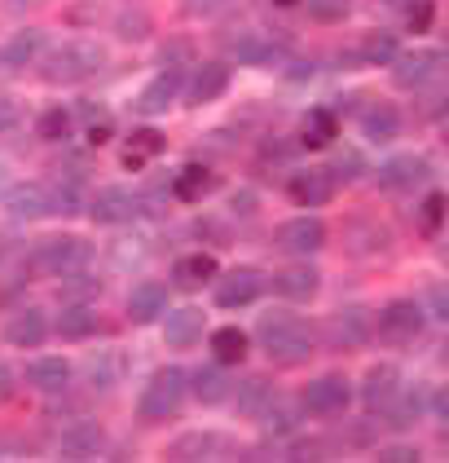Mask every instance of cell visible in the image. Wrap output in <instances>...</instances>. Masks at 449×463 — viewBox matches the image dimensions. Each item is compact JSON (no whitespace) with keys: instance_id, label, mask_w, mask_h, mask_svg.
<instances>
[{"instance_id":"obj_25","label":"cell","mask_w":449,"mask_h":463,"mask_svg":"<svg viewBox=\"0 0 449 463\" xmlns=\"http://www.w3.org/2000/svg\"><path fill=\"white\" fill-rule=\"evenodd\" d=\"M181 89H185V75H181V67H164V71L154 75V80H150V84L137 93V110H141V115H164V110L181 98Z\"/></svg>"},{"instance_id":"obj_5","label":"cell","mask_w":449,"mask_h":463,"mask_svg":"<svg viewBox=\"0 0 449 463\" xmlns=\"http://www.w3.org/2000/svg\"><path fill=\"white\" fill-rule=\"evenodd\" d=\"M423 326H427L423 300L397 296V300H388V305L379 309V318H375V335H379L383 345H397V349H406V345H415L418 335H423Z\"/></svg>"},{"instance_id":"obj_37","label":"cell","mask_w":449,"mask_h":463,"mask_svg":"<svg viewBox=\"0 0 449 463\" xmlns=\"http://www.w3.org/2000/svg\"><path fill=\"white\" fill-rule=\"evenodd\" d=\"M211 185H216V173H211L208 164H185V168H176V177H173V194L181 199V203H199L203 194H208Z\"/></svg>"},{"instance_id":"obj_28","label":"cell","mask_w":449,"mask_h":463,"mask_svg":"<svg viewBox=\"0 0 449 463\" xmlns=\"http://www.w3.org/2000/svg\"><path fill=\"white\" fill-rule=\"evenodd\" d=\"M304 420V411H300V402H291V397H282V392L274 389V397L256 411V424H260V432L265 437H286V432H295V424Z\"/></svg>"},{"instance_id":"obj_24","label":"cell","mask_w":449,"mask_h":463,"mask_svg":"<svg viewBox=\"0 0 449 463\" xmlns=\"http://www.w3.org/2000/svg\"><path fill=\"white\" fill-rule=\"evenodd\" d=\"M49 36L40 27H23L0 44V71H23V67H35V58L44 53Z\"/></svg>"},{"instance_id":"obj_10","label":"cell","mask_w":449,"mask_h":463,"mask_svg":"<svg viewBox=\"0 0 449 463\" xmlns=\"http://www.w3.org/2000/svg\"><path fill=\"white\" fill-rule=\"evenodd\" d=\"M375 181H379V190H392V194H410L418 185H427L432 181V159L427 155H388L379 168H375Z\"/></svg>"},{"instance_id":"obj_48","label":"cell","mask_w":449,"mask_h":463,"mask_svg":"<svg viewBox=\"0 0 449 463\" xmlns=\"http://www.w3.org/2000/svg\"><path fill=\"white\" fill-rule=\"evenodd\" d=\"M110 260H115L119 269H137L141 260H145V243H141V239H119V243L110 248Z\"/></svg>"},{"instance_id":"obj_46","label":"cell","mask_w":449,"mask_h":463,"mask_svg":"<svg viewBox=\"0 0 449 463\" xmlns=\"http://www.w3.org/2000/svg\"><path fill=\"white\" fill-rule=\"evenodd\" d=\"M102 18H106L102 0H70L62 9V23H70V27H98Z\"/></svg>"},{"instance_id":"obj_29","label":"cell","mask_w":449,"mask_h":463,"mask_svg":"<svg viewBox=\"0 0 449 463\" xmlns=\"http://www.w3.org/2000/svg\"><path fill=\"white\" fill-rule=\"evenodd\" d=\"M216 274L220 269H216L211 251H185V256L173 260V287H181V291H203Z\"/></svg>"},{"instance_id":"obj_14","label":"cell","mask_w":449,"mask_h":463,"mask_svg":"<svg viewBox=\"0 0 449 463\" xmlns=\"http://www.w3.org/2000/svg\"><path fill=\"white\" fill-rule=\"evenodd\" d=\"M335 190H340V181L331 177L326 168H300V173H291L286 181V199L295 203V208H326L331 199H335Z\"/></svg>"},{"instance_id":"obj_31","label":"cell","mask_w":449,"mask_h":463,"mask_svg":"<svg viewBox=\"0 0 449 463\" xmlns=\"http://www.w3.org/2000/svg\"><path fill=\"white\" fill-rule=\"evenodd\" d=\"M70 375H75V366L62 354H44L27 362V384L40 392H62L70 384Z\"/></svg>"},{"instance_id":"obj_54","label":"cell","mask_w":449,"mask_h":463,"mask_svg":"<svg viewBox=\"0 0 449 463\" xmlns=\"http://www.w3.org/2000/svg\"><path fill=\"white\" fill-rule=\"evenodd\" d=\"M427 300H432V318L445 322V318H449V287H445V283H436L432 291H427Z\"/></svg>"},{"instance_id":"obj_11","label":"cell","mask_w":449,"mask_h":463,"mask_svg":"<svg viewBox=\"0 0 449 463\" xmlns=\"http://www.w3.org/2000/svg\"><path fill=\"white\" fill-rule=\"evenodd\" d=\"M265 287H274L277 300H291V305H304L317 296L322 287V269L313 265L309 256H295V265H282L274 279H265Z\"/></svg>"},{"instance_id":"obj_3","label":"cell","mask_w":449,"mask_h":463,"mask_svg":"<svg viewBox=\"0 0 449 463\" xmlns=\"http://www.w3.org/2000/svg\"><path fill=\"white\" fill-rule=\"evenodd\" d=\"M185 397H190V371L185 366H159L145 380V389H141L137 411L141 420H150V424H168L176 411L185 406Z\"/></svg>"},{"instance_id":"obj_43","label":"cell","mask_w":449,"mask_h":463,"mask_svg":"<svg viewBox=\"0 0 449 463\" xmlns=\"http://www.w3.org/2000/svg\"><path fill=\"white\" fill-rule=\"evenodd\" d=\"M300 9L317 27H335V23H344L352 14V0H300Z\"/></svg>"},{"instance_id":"obj_45","label":"cell","mask_w":449,"mask_h":463,"mask_svg":"<svg viewBox=\"0 0 449 463\" xmlns=\"http://www.w3.org/2000/svg\"><path fill=\"white\" fill-rule=\"evenodd\" d=\"M98 296H102V279L93 269H80V274L62 279V300H98Z\"/></svg>"},{"instance_id":"obj_47","label":"cell","mask_w":449,"mask_h":463,"mask_svg":"<svg viewBox=\"0 0 449 463\" xmlns=\"http://www.w3.org/2000/svg\"><path fill=\"white\" fill-rule=\"evenodd\" d=\"M335 181H357L361 173H366V159H361V150H352V146H344V150H335V159H331V168H326Z\"/></svg>"},{"instance_id":"obj_2","label":"cell","mask_w":449,"mask_h":463,"mask_svg":"<svg viewBox=\"0 0 449 463\" xmlns=\"http://www.w3.org/2000/svg\"><path fill=\"white\" fill-rule=\"evenodd\" d=\"M106 49L98 40H58V44H44V53L35 58V71L44 84H80V80H93L102 71Z\"/></svg>"},{"instance_id":"obj_44","label":"cell","mask_w":449,"mask_h":463,"mask_svg":"<svg viewBox=\"0 0 449 463\" xmlns=\"http://www.w3.org/2000/svg\"><path fill=\"white\" fill-rule=\"evenodd\" d=\"M401 18H406V32L427 36L436 27V0H406L401 5Z\"/></svg>"},{"instance_id":"obj_19","label":"cell","mask_w":449,"mask_h":463,"mask_svg":"<svg viewBox=\"0 0 449 463\" xmlns=\"http://www.w3.org/2000/svg\"><path fill=\"white\" fill-rule=\"evenodd\" d=\"M102 331V314L89 305V300H67L62 309H58V318H53V335H62L70 345H84V340H93Z\"/></svg>"},{"instance_id":"obj_52","label":"cell","mask_w":449,"mask_h":463,"mask_svg":"<svg viewBox=\"0 0 449 463\" xmlns=\"http://www.w3.org/2000/svg\"><path fill=\"white\" fill-rule=\"evenodd\" d=\"M89 128V146H106L115 137V115H102V119H93V124H84Z\"/></svg>"},{"instance_id":"obj_26","label":"cell","mask_w":449,"mask_h":463,"mask_svg":"<svg viewBox=\"0 0 449 463\" xmlns=\"http://www.w3.org/2000/svg\"><path fill=\"white\" fill-rule=\"evenodd\" d=\"M168 150V137L154 128V124H137L133 133H128V142H124V173H141L150 159H159Z\"/></svg>"},{"instance_id":"obj_18","label":"cell","mask_w":449,"mask_h":463,"mask_svg":"<svg viewBox=\"0 0 449 463\" xmlns=\"http://www.w3.org/2000/svg\"><path fill=\"white\" fill-rule=\"evenodd\" d=\"M106 450V428L98 420H75L58 432V455L62 459H98Z\"/></svg>"},{"instance_id":"obj_1","label":"cell","mask_w":449,"mask_h":463,"mask_svg":"<svg viewBox=\"0 0 449 463\" xmlns=\"http://www.w3.org/2000/svg\"><path fill=\"white\" fill-rule=\"evenodd\" d=\"M256 340H260V349L269 354V362H282V366H300V362H309L313 349H317V331H313L300 314H291V309L265 314L260 326H256Z\"/></svg>"},{"instance_id":"obj_8","label":"cell","mask_w":449,"mask_h":463,"mask_svg":"<svg viewBox=\"0 0 449 463\" xmlns=\"http://www.w3.org/2000/svg\"><path fill=\"white\" fill-rule=\"evenodd\" d=\"M208 287H211L216 309H247V305H256L265 296V274L251 269V265H234V269L216 274Z\"/></svg>"},{"instance_id":"obj_22","label":"cell","mask_w":449,"mask_h":463,"mask_svg":"<svg viewBox=\"0 0 449 463\" xmlns=\"http://www.w3.org/2000/svg\"><path fill=\"white\" fill-rule=\"evenodd\" d=\"M397 389H401V366L379 362V366H370L366 380H361V406H366L370 415H383L388 402L397 397Z\"/></svg>"},{"instance_id":"obj_38","label":"cell","mask_w":449,"mask_h":463,"mask_svg":"<svg viewBox=\"0 0 449 463\" xmlns=\"http://www.w3.org/2000/svg\"><path fill=\"white\" fill-rule=\"evenodd\" d=\"M352 53H357V58H352V67H388V62L401 53V44H397L392 32H366L361 44H357Z\"/></svg>"},{"instance_id":"obj_39","label":"cell","mask_w":449,"mask_h":463,"mask_svg":"<svg viewBox=\"0 0 449 463\" xmlns=\"http://www.w3.org/2000/svg\"><path fill=\"white\" fill-rule=\"evenodd\" d=\"M348 248L357 256H370V251L388 248V225L375 221V216H352L348 221Z\"/></svg>"},{"instance_id":"obj_12","label":"cell","mask_w":449,"mask_h":463,"mask_svg":"<svg viewBox=\"0 0 449 463\" xmlns=\"http://www.w3.org/2000/svg\"><path fill=\"white\" fill-rule=\"evenodd\" d=\"M0 203H5V213L14 221H44V216H53V194H49L44 181H9Z\"/></svg>"},{"instance_id":"obj_4","label":"cell","mask_w":449,"mask_h":463,"mask_svg":"<svg viewBox=\"0 0 449 463\" xmlns=\"http://www.w3.org/2000/svg\"><path fill=\"white\" fill-rule=\"evenodd\" d=\"M93 256H98V248L89 239H80V234H53V239H44L32 251V269L35 274H49V279H67V274L89 269Z\"/></svg>"},{"instance_id":"obj_55","label":"cell","mask_w":449,"mask_h":463,"mask_svg":"<svg viewBox=\"0 0 449 463\" xmlns=\"http://www.w3.org/2000/svg\"><path fill=\"white\" fill-rule=\"evenodd\" d=\"M14 389H18V371H14L9 362H0V402H9Z\"/></svg>"},{"instance_id":"obj_59","label":"cell","mask_w":449,"mask_h":463,"mask_svg":"<svg viewBox=\"0 0 449 463\" xmlns=\"http://www.w3.org/2000/svg\"><path fill=\"white\" fill-rule=\"evenodd\" d=\"M313 75V62H295V67H291V80H309Z\"/></svg>"},{"instance_id":"obj_51","label":"cell","mask_w":449,"mask_h":463,"mask_svg":"<svg viewBox=\"0 0 449 463\" xmlns=\"http://www.w3.org/2000/svg\"><path fill=\"white\" fill-rule=\"evenodd\" d=\"M190 53H194V40H190V36H173L168 44H164L159 62H164V67H181V62L190 58Z\"/></svg>"},{"instance_id":"obj_53","label":"cell","mask_w":449,"mask_h":463,"mask_svg":"<svg viewBox=\"0 0 449 463\" xmlns=\"http://www.w3.org/2000/svg\"><path fill=\"white\" fill-rule=\"evenodd\" d=\"M418 446H379V463H418Z\"/></svg>"},{"instance_id":"obj_6","label":"cell","mask_w":449,"mask_h":463,"mask_svg":"<svg viewBox=\"0 0 449 463\" xmlns=\"http://www.w3.org/2000/svg\"><path fill=\"white\" fill-rule=\"evenodd\" d=\"M352 406V384L340 371H326V375H313L309 384L300 389V411L313 420H335Z\"/></svg>"},{"instance_id":"obj_27","label":"cell","mask_w":449,"mask_h":463,"mask_svg":"<svg viewBox=\"0 0 449 463\" xmlns=\"http://www.w3.org/2000/svg\"><path fill=\"white\" fill-rule=\"evenodd\" d=\"M229 58H234L239 67H277L286 53H282L277 40L256 36V32H239V36L229 40Z\"/></svg>"},{"instance_id":"obj_21","label":"cell","mask_w":449,"mask_h":463,"mask_svg":"<svg viewBox=\"0 0 449 463\" xmlns=\"http://www.w3.org/2000/svg\"><path fill=\"white\" fill-rule=\"evenodd\" d=\"M357 124H361V137L375 146L397 142V137L406 133V115L392 107V102H366L361 115H357Z\"/></svg>"},{"instance_id":"obj_60","label":"cell","mask_w":449,"mask_h":463,"mask_svg":"<svg viewBox=\"0 0 449 463\" xmlns=\"http://www.w3.org/2000/svg\"><path fill=\"white\" fill-rule=\"evenodd\" d=\"M9 185V168H5V159H0V190Z\"/></svg>"},{"instance_id":"obj_58","label":"cell","mask_w":449,"mask_h":463,"mask_svg":"<svg viewBox=\"0 0 449 463\" xmlns=\"http://www.w3.org/2000/svg\"><path fill=\"white\" fill-rule=\"evenodd\" d=\"M185 5H190V9H203V14H211V9H220L225 0H185Z\"/></svg>"},{"instance_id":"obj_32","label":"cell","mask_w":449,"mask_h":463,"mask_svg":"<svg viewBox=\"0 0 449 463\" xmlns=\"http://www.w3.org/2000/svg\"><path fill=\"white\" fill-rule=\"evenodd\" d=\"M229 366H220V362H211V366H199V371H190V392L203 402V406H220V402H229Z\"/></svg>"},{"instance_id":"obj_7","label":"cell","mask_w":449,"mask_h":463,"mask_svg":"<svg viewBox=\"0 0 449 463\" xmlns=\"http://www.w3.org/2000/svg\"><path fill=\"white\" fill-rule=\"evenodd\" d=\"M322 331H326V345L335 354H357V349H366L375 340V314L366 305H344V309H335L326 318Z\"/></svg>"},{"instance_id":"obj_57","label":"cell","mask_w":449,"mask_h":463,"mask_svg":"<svg viewBox=\"0 0 449 463\" xmlns=\"http://www.w3.org/2000/svg\"><path fill=\"white\" fill-rule=\"evenodd\" d=\"M256 213V199H251V190H239V194H234V213Z\"/></svg>"},{"instance_id":"obj_56","label":"cell","mask_w":449,"mask_h":463,"mask_svg":"<svg viewBox=\"0 0 449 463\" xmlns=\"http://www.w3.org/2000/svg\"><path fill=\"white\" fill-rule=\"evenodd\" d=\"M0 5H5L14 18H27V14H35V9H44L49 0H0Z\"/></svg>"},{"instance_id":"obj_16","label":"cell","mask_w":449,"mask_h":463,"mask_svg":"<svg viewBox=\"0 0 449 463\" xmlns=\"http://www.w3.org/2000/svg\"><path fill=\"white\" fill-rule=\"evenodd\" d=\"M0 335H5V345H14V349H40V345L53 335V322L44 318V309L27 305V309H14V314L5 318Z\"/></svg>"},{"instance_id":"obj_49","label":"cell","mask_w":449,"mask_h":463,"mask_svg":"<svg viewBox=\"0 0 449 463\" xmlns=\"http://www.w3.org/2000/svg\"><path fill=\"white\" fill-rule=\"evenodd\" d=\"M300 150H304V146L291 142V137H274V142L260 146V159H265V164H291Z\"/></svg>"},{"instance_id":"obj_33","label":"cell","mask_w":449,"mask_h":463,"mask_svg":"<svg viewBox=\"0 0 449 463\" xmlns=\"http://www.w3.org/2000/svg\"><path fill=\"white\" fill-rule=\"evenodd\" d=\"M220 450H225V437H220V432H211V428H194V432H181L173 446H168V455H173V459H185V463L211 459V455H220Z\"/></svg>"},{"instance_id":"obj_17","label":"cell","mask_w":449,"mask_h":463,"mask_svg":"<svg viewBox=\"0 0 449 463\" xmlns=\"http://www.w3.org/2000/svg\"><path fill=\"white\" fill-rule=\"evenodd\" d=\"M229 80H234V67H229V62H203L199 71L190 75V84H185L181 98H185V107H211V102L225 98Z\"/></svg>"},{"instance_id":"obj_36","label":"cell","mask_w":449,"mask_h":463,"mask_svg":"<svg viewBox=\"0 0 449 463\" xmlns=\"http://www.w3.org/2000/svg\"><path fill=\"white\" fill-rule=\"evenodd\" d=\"M269 397H274V384H269L265 375H247L239 384H229V402H234V411H239L242 420H256V411H260Z\"/></svg>"},{"instance_id":"obj_35","label":"cell","mask_w":449,"mask_h":463,"mask_svg":"<svg viewBox=\"0 0 449 463\" xmlns=\"http://www.w3.org/2000/svg\"><path fill=\"white\" fill-rule=\"evenodd\" d=\"M124 375H128V354L124 349H102V354L89 357V384L98 392H110Z\"/></svg>"},{"instance_id":"obj_40","label":"cell","mask_w":449,"mask_h":463,"mask_svg":"<svg viewBox=\"0 0 449 463\" xmlns=\"http://www.w3.org/2000/svg\"><path fill=\"white\" fill-rule=\"evenodd\" d=\"M110 32H115V40H124V44H141V40H150V32H154V18L145 9H137V5H128V9H119L110 18Z\"/></svg>"},{"instance_id":"obj_61","label":"cell","mask_w":449,"mask_h":463,"mask_svg":"<svg viewBox=\"0 0 449 463\" xmlns=\"http://www.w3.org/2000/svg\"><path fill=\"white\" fill-rule=\"evenodd\" d=\"M277 9H291V5H300V0H274Z\"/></svg>"},{"instance_id":"obj_42","label":"cell","mask_w":449,"mask_h":463,"mask_svg":"<svg viewBox=\"0 0 449 463\" xmlns=\"http://www.w3.org/2000/svg\"><path fill=\"white\" fill-rule=\"evenodd\" d=\"M445 213H449V199L441 190H432V194H423V203H418V230L427 234V239H436L441 230H445Z\"/></svg>"},{"instance_id":"obj_20","label":"cell","mask_w":449,"mask_h":463,"mask_svg":"<svg viewBox=\"0 0 449 463\" xmlns=\"http://www.w3.org/2000/svg\"><path fill=\"white\" fill-rule=\"evenodd\" d=\"M164 340L173 349H194L203 335H208V314L194 309V305H181V309H164Z\"/></svg>"},{"instance_id":"obj_50","label":"cell","mask_w":449,"mask_h":463,"mask_svg":"<svg viewBox=\"0 0 449 463\" xmlns=\"http://www.w3.org/2000/svg\"><path fill=\"white\" fill-rule=\"evenodd\" d=\"M18 124H27V107L9 93H0V133H14Z\"/></svg>"},{"instance_id":"obj_13","label":"cell","mask_w":449,"mask_h":463,"mask_svg":"<svg viewBox=\"0 0 449 463\" xmlns=\"http://www.w3.org/2000/svg\"><path fill=\"white\" fill-rule=\"evenodd\" d=\"M388 67H392V84H397V89H410V93H418L423 84L441 80L445 58H441V49H415V53H397Z\"/></svg>"},{"instance_id":"obj_23","label":"cell","mask_w":449,"mask_h":463,"mask_svg":"<svg viewBox=\"0 0 449 463\" xmlns=\"http://www.w3.org/2000/svg\"><path fill=\"white\" fill-rule=\"evenodd\" d=\"M128 318L133 326H150V322L164 318V309H168V283H159V279H145L128 291Z\"/></svg>"},{"instance_id":"obj_30","label":"cell","mask_w":449,"mask_h":463,"mask_svg":"<svg viewBox=\"0 0 449 463\" xmlns=\"http://www.w3.org/2000/svg\"><path fill=\"white\" fill-rule=\"evenodd\" d=\"M340 137V110L335 107H309V115L300 119V146L304 150H326Z\"/></svg>"},{"instance_id":"obj_41","label":"cell","mask_w":449,"mask_h":463,"mask_svg":"<svg viewBox=\"0 0 449 463\" xmlns=\"http://www.w3.org/2000/svg\"><path fill=\"white\" fill-rule=\"evenodd\" d=\"M75 128V110L70 107H44L35 115V137L40 142H67Z\"/></svg>"},{"instance_id":"obj_9","label":"cell","mask_w":449,"mask_h":463,"mask_svg":"<svg viewBox=\"0 0 449 463\" xmlns=\"http://www.w3.org/2000/svg\"><path fill=\"white\" fill-rule=\"evenodd\" d=\"M141 213H145V199L133 194V190H124V185H102V190L89 199V216H93V225H102V230H124V225H133Z\"/></svg>"},{"instance_id":"obj_34","label":"cell","mask_w":449,"mask_h":463,"mask_svg":"<svg viewBox=\"0 0 449 463\" xmlns=\"http://www.w3.org/2000/svg\"><path fill=\"white\" fill-rule=\"evenodd\" d=\"M208 345H211V362H220V366H242L247 354H251V335L242 326H216L208 335Z\"/></svg>"},{"instance_id":"obj_15","label":"cell","mask_w":449,"mask_h":463,"mask_svg":"<svg viewBox=\"0 0 449 463\" xmlns=\"http://www.w3.org/2000/svg\"><path fill=\"white\" fill-rule=\"evenodd\" d=\"M277 248L286 256H313V251L326 248V221L322 216H295V221H282L277 225Z\"/></svg>"}]
</instances>
